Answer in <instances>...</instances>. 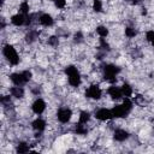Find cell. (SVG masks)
Masks as SVG:
<instances>
[{
	"label": "cell",
	"mask_w": 154,
	"mask_h": 154,
	"mask_svg": "<svg viewBox=\"0 0 154 154\" xmlns=\"http://www.w3.org/2000/svg\"><path fill=\"white\" fill-rule=\"evenodd\" d=\"M146 38H147V41H148L152 46H154V30H149V31H147V34H146Z\"/></svg>",
	"instance_id": "484cf974"
},
{
	"label": "cell",
	"mask_w": 154,
	"mask_h": 154,
	"mask_svg": "<svg viewBox=\"0 0 154 154\" xmlns=\"http://www.w3.org/2000/svg\"><path fill=\"white\" fill-rule=\"evenodd\" d=\"M10 79H11V82H12L14 85H23V84L26 83L23 72H14V73H11V75H10Z\"/></svg>",
	"instance_id": "9c48e42d"
},
{
	"label": "cell",
	"mask_w": 154,
	"mask_h": 154,
	"mask_svg": "<svg viewBox=\"0 0 154 154\" xmlns=\"http://www.w3.org/2000/svg\"><path fill=\"white\" fill-rule=\"evenodd\" d=\"M90 119V113L88 111H82L79 113V118H78V123H83V124H87Z\"/></svg>",
	"instance_id": "ac0fdd59"
},
{
	"label": "cell",
	"mask_w": 154,
	"mask_h": 154,
	"mask_svg": "<svg viewBox=\"0 0 154 154\" xmlns=\"http://www.w3.org/2000/svg\"><path fill=\"white\" fill-rule=\"evenodd\" d=\"M23 72V75H24V78H25V81H26V83L31 79V77H32V73H31V71H29V70H24V71H22Z\"/></svg>",
	"instance_id": "83f0119b"
},
{
	"label": "cell",
	"mask_w": 154,
	"mask_h": 154,
	"mask_svg": "<svg viewBox=\"0 0 154 154\" xmlns=\"http://www.w3.org/2000/svg\"><path fill=\"white\" fill-rule=\"evenodd\" d=\"M111 111H112L113 118H123V117H126L130 113L123 105H116Z\"/></svg>",
	"instance_id": "52a82bcc"
},
{
	"label": "cell",
	"mask_w": 154,
	"mask_h": 154,
	"mask_svg": "<svg viewBox=\"0 0 154 154\" xmlns=\"http://www.w3.org/2000/svg\"><path fill=\"white\" fill-rule=\"evenodd\" d=\"M37 36H38L37 31L31 30V31H29V32L25 35V41H26L28 43H32V42H34V41L37 38Z\"/></svg>",
	"instance_id": "d6986e66"
},
{
	"label": "cell",
	"mask_w": 154,
	"mask_h": 154,
	"mask_svg": "<svg viewBox=\"0 0 154 154\" xmlns=\"http://www.w3.org/2000/svg\"><path fill=\"white\" fill-rule=\"evenodd\" d=\"M136 35H137V31H136L135 28H132V26H128V28H125V36H126V37L132 38V37H135Z\"/></svg>",
	"instance_id": "603a6c76"
},
{
	"label": "cell",
	"mask_w": 154,
	"mask_h": 154,
	"mask_svg": "<svg viewBox=\"0 0 154 154\" xmlns=\"http://www.w3.org/2000/svg\"><path fill=\"white\" fill-rule=\"evenodd\" d=\"M29 144L28 143H25V142H19L18 144H17V148H16V152L18 153V154H22V153H28L29 152Z\"/></svg>",
	"instance_id": "e0dca14e"
},
{
	"label": "cell",
	"mask_w": 154,
	"mask_h": 154,
	"mask_svg": "<svg viewBox=\"0 0 154 154\" xmlns=\"http://www.w3.org/2000/svg\"><path fill=\"white\" fill-rule=\"evenodd\" d=\"M2 54L11 65H18L19 64V55H18V53L13 46L5 45L2 48Z\"/></svg>",
	"instance_id": "7a4b0ae2"
},
{
	"label": "cell",
	"mask_w": 154,
	"mask_h": 154,
	"mask_svg": "<svg viewBox=\"0 0 154 154\" xmlns=\"http://www.w3.org/2000/svg\"><path fill=\"white\" fill-rule=\"evenodd\" d=\"M153 123H154V118H153Z\"/></svg>",
	"instance_id": "836d02e7"
},
{
	"label": "cell",
	"mask_w": 154,
	"mask_h": 154,
	"mask_svg": "<svg viewBox=\"0 0 154 154\" xmlns=\"http://www.w3.org/2000/svg\"><path fill=\"white\" fill-rule=\"evenodd\" d=\"M102 95V90L97 84H91L87 90H85V96L93 100H99Z\"/></svg>",
	"instance_id": "5b68a950"
},
{
	"label": "cell",
	"mask_w": 154,
	"mask_h": 154,
	"mask_svg": "<svg viewBox=\"0 0 154 154\" xmlns=\"http://www.w3.org/2000/svg\"><path fill=\"white\" fill-rule=\"evenodd\" d=\"M128 137H129V132H128L126 130H124V129H117V130H114V132H113V138H114L116 141H118V142H123V141H125Z\"/></svg>",
	"instance_id": "8fae6325"
},
{
	"label": "cell",
	"mask_w": 154,
	"mask_h": 154,
	"mask_svg": "<svg viewBox=\"0 0 154 154\" xmlns=\"http://www.w3.org/2000/svg\"><path fill=\"white\" fill-rule=\"evenodd\" d=\"M120 89H122V94H123V96H125V97H131L132 96V87L129 84V83H123V85L120 87Z\"/></svg>",
	"instance_id": "2e32d148"
},
{
	"label": "cell",
	"mask_w": 154,
	"mask_h": 154,
	"mask_svg": "<svg viewBox=\"0 0 154 154\" xmlns=\"http://www.w3.org/2000/svg\"><path fill=\"white\" fill-rule=\"evenodd\" d=\"M73 40H75V42H82L83 41V34L81 31H77L73 36Z\"/></svg>",
	"instance_id": "4316f807"
},
{
	"label": "cell",
	"mask_w": 154,
	"mask_h": 154,
	"mask_svg": "<svg viewBox=\"0 0 154 154\" xmlns=\"http://www.w3.org/2000/svg\"><path fill=\"white\" fill-rule=\"evenodd\" d=\"M95 118L99 119V120H108L111 118H113L112 116V111L111 109H107V108H99L96 112H95Z\"/></svg>",
	"instance_id": "ba28073f"
},
{
	"label": "cell",
	"mask_w": 154,
	"mask_h": 154,
	"mask_svg": "<svg viewBox=\"0 0 154 154\" xmlns=\"http://www.w3.org/2000/svg\"><path fill=\"white\" fill-rule=\"evenodd\" d=\"M140 2V0H132V4H138Z\"/></svg>",
	"instance_id": "1f68e13d"
},
{
	"label": "cell",
	"mask_w": 154,
	"mask_h": 154,
	"mask_svg": "<svg viewBox=\"0 0 154 154\" xmlns=\"http://www.w3.org/2000/svg\"><path fill=\"white\" fill-rule=\"evenodd\" d=\"M107 93H108V95L111 96V99H113V100H119V99L123 96L122 89H120L119 87H117V85H111V87L108 88Z\"/></svg>",
	"instance_id": "30bf717a"
},
{
	"label": "cell",
	"mask_w": 154,
	"mask_h": 154,
	"mask_svg": "<svg viewBox=\"0 0 154 154\" xmlns=\"http://www.w3.org/2000/svg\"><path fill=\"white\" fill-rule=\"evenodd\" d=\"M4 2H5V0H1V6L4 5Z\"/></svg>",
	"instance_id": "d6a6232c"
},
{
	"label": "cell",
	"mask_w": 154,
	"mask_h": 154,
	"mask_svg": "<svg viewBox=\"0 0 154 154\" xmlns=\"http://www.w3.org/2000/svg\"><path fill=\"white\" fill-rule=\"evenodd\" d=\"M52 1H55V0H52Z\"/></svg>",
	"instance_id": "e575fe53"
},
{
	"label": "cell",
	"mask_w": 154,
	"mask_h": 154,
	"mask_svg": "<svg viewBox=\"0 0 154 154\" xmlns=\"http://www.w3.org/2000/svg\"><path fill=\"white\" fill-rule=\"evenodd\" d=\"M54 2H55V6L58 8H64L66 5V0H55Z\"/></svg>",
	"instance_id": "f546056e"
},
{
	"label": "cell",
	"mask_w": 154,
	"mask_h": 154,
	"mask_svg": "<svg viewBox=\"0 0 154 154\" xmlns=\"http://www.w3.org/2000/svg\"><path fill=\"white\" fill-rule=\"evenodd\" d=\"M31 109H32V112H34L35 114L40 116V114H42V113L45 112V109H46V102H45L42 99L38 97V99H36V100L32 102Z\"/></svg>",
	"instance_id": "8992f818"
},
{
	"label": "cell",
	"mask_w": 154,
	"mask_h": 154,
	"mask_svg": "<svg viewBox=\"0 0 154 154\" xmlns=\"http://www.w3.org/2000/svg\"><path fill=\"white\" fill-rule=\"evenodd\" d=\"M10 93L16 99H22L24 96V89H23L22 85H14V87H12L10 89Z\"/></svg>",
	"instance_id": "5bb4252c"
},
{
	"label": "cell",
	"mask_w": 154,
	"mask_h": 154,
	"mask_svg": "<svg viewBox=\"0 0 154 154\" xmlns=\"http://www.w3.org/2000/svg\"><path fill=\"white\" fill-rule=\"evenodd\" d=\"M1 103H2L4 106L10 105V103H11V97H10L8 95H4V96H1Z\"/></svg>",
	"instance_id": "f1b7e54d"
},
{
	"label": "cell",
	"mask_w": 154,
	"mask_h": 154,
	"mask_svg": "<svg viewBox=\"0 0 154 154\" xmlns=\"http://www.w3.org/2000/svg\"><path fill=\"white\" fill-rule=\"evenodd\" d=\"M29 11H30V6H29V4H28L26 1H23V2L19 5V13L26 16V14H29Z\"/></svg>",
	"instance_id": "44dd1931"
},
{
	"label": "cell",
	"mask_w": 154,
	"mask_h": 154,
	"mask_svg": "<svg viewBox=\"0 0 154 154\" xmlns=\"http://www.w3.org/2000/svg\"><path fill=\"white\" fill-rule=\"evenodd\" d=\"M65 73L67 76V81H69V84L71 87H79L81 82H82V78H81V73L79 71L77 70L76 66L73 65H69L67 67H65Z\"/></svg>",
	"instance_id": "6da1fadb"
},
{
	"label": "cell",
	"mask_w": 154,
	"mask_h": 154,
	"mask_svg": "<svg viewBox=\"0 0 154 154\" xmlns=\"http://www.w3.org/2000/svg\"><path fill=\"white\" fill-rule=\"evenodd\" d=\"M31 125H32V129L36 130V131H38V132H41V131H43L46 129V122L42 118H36L31 123Z\"/></svg>",
	"instance_id": "9a60e30c"
},
{
	"label": "cell",
	"mask_w": 154,
	"mask_h": 154,
	"mask_svg": "<svg viewBox=\"0 0 154 154\" xmlns=\"http://www.w3.org/2000/svg\"><path fill=\"white\" fill-rule=\"evenodd\" d=\"M71 117H72V111H71L69 107H61V108H59L58 112H57V118H58V120H59L60 123H63V124L70 122Z\"/></svg>",
	"instance_id": "277c9868"
},
{
	"label": "cell",
	"mask_w": 154,
	"mask_h": 154,
	"mask_svg": "<svg viewBox=\"0 0 154 154\" xmlns=\"http://www.w3.org/2000/svg\"><path fill=\"white\" fill-rule=\"evenodd\" d=\"M100 45H101V48L107 49V51L109 49V45H108V43L105 41V38H103V37H101V38H100Z\"/></svg>",
	"instance_id": "4dcf8cb0"
},
{
	"label": "cell",
	"mask_w": 154,
	"mask_h": 154,
	"mask_svg": "<svg viewBox=\"0 0 154 154\" xmlns=\"http://www.w3.org/2000/svg\"><path fill=\"white\" fill-rule=\"evenodd\" d=\"M38 22H40V24L43 25V26H52L53 23H54L53 17H52L51 14H48V13H42V14L40 16V18H38Z\"/></svg>",
	"instance_id": "7c38bea8"
},
{
	"label": "cell",
	"mask_w": 154,
	"mask_h": 154,
	"mask_svg": "<svg viewBox=\"0 0 154 154\" xmlns=\"http://www.w3.org/2000/svg\"><path fill=\"white\" fill-rule=\"evenodd\" d=\"M96 32H97V35L100 37H106L108 35V29L106 26H103V25H99L96 28Z\"/></svg>",
	"instance_id": "7402d4cb"
},
{
	"label": "cell",
	"mask_w": 154,
	"mask_h": 154,
	"mask_svg": "<svg viewBox=\"0 0 154 154\" xmlns=\"http://www.w3.org/2000/svg\"><path fill=\"white\" fill-rule=\"evenodd\" d=\"M75 131H76L77 135H85L88 132V129L83 123H78L76 125V128H75Z\"/></svg>",
	"instance_id": "ffe728a7"
},
{
	"label": "cell",
	"mask_w": 154,
	"mask_h": 154,
	"mask_svg": "<svg viewBox=\"0 0 154 154\" xmlns=\"http://www.w3.org/2000/svg\"><path fill=\"white\" fill-rule=\"evenodd\" d=\"M93 10L95 12H102V2H101V0H94V2H93Z\"/></svg>",
	"instance_id": "cb8c5ba5"
},
{
	"label": "cell",
	"mask_w": 154,
	"mask_h": 154,
	"mask_svg": "<svg viewBox=\"0 0 154 154\" xmlns=\"http://www.w3.org/2000/svg\"><path fill=\"white\" fill-rule=\"evenodd\" d=\"M47 42H48L49 46H52V47H57V46L59 45V38H58L57 36H49Z\"/></svg>",
	"instance_id": "d4e9b609"
},
{
	"label": "cell",
	"mask_w": 154,
	"mask_h": 154,
	"mask_svg": "<svg viewBox=\"0 0 154 154\" xmlns=\"http://www.w3.org/2000/svg\"><path fill=\"white\" fill-rule=\"evenodd\" d=\"M11 23L16 26H20V25H24L25 24V16L22 14V13H17V14H13L11 17Z\"/></svg>",
	"instance_id": "4fadbf2b"
},
{
	"label": "cell",
	"mask_w": 154,
	"mask_h": 154,
	"mask_svg": "<svg viewBox=\"0 0 154 154\" xmlns=\"http://www.w3.org/2000/svg\"><path fill=\"white\" fill-rule=\"evenodd\" d=\"M120 72V69L114 64H106L103 67V78L107 82L114 83L117 81V76Z\"/></svg>",
	"instance_id": "3957f363"
}]
</instances>
